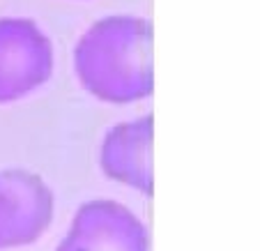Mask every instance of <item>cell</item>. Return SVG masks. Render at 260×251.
I'll use <instances>...</instances> for the list:
<instances>
[{
  "label": "cell",
  "instance_id": "obj_1",
  "mask_svg": "<svg viewBox=\"0 0 260 251\" xmlns=\"http://www.w3.org/2000/svg\"><path fill=\"white\" fill-rule=\"evenodd\" d=\"M74 74L92 97L132 104L154 92V28L136 14H108L74 46Z\"/></svg>",
  "mask_w": 260,
  "mask_h": 251
},
{
  "label": "cell",
  "instance_id": "obj_2",
  "mask_svg": "<svg viewBox=\"0 0 260 251\" xmlns=\"http://www.w3.org/2000/svg\"><path fill=\"white\" fill-rule=\"evenodd\" d=\"M53 74V42L28 16L0 19V104L40 90Z\"/></svg>",
  "mask_w": 260,
  "mask_h": 251
},
{
  "label": "cell",
  "instance_id": "obj_3",
  "mask_svg": "<svg viewBox=\"0 0 260 251\" xmlns=\"http://www.w3.org/2000/svg\"><path fill=\"white\" fill-rule=\"evenodd\" d=\"M53 219V192L40 175L0 171V249L37 242Z\"/></svg>",
  "mask_w": 260,
  "mask_h": 251
},
{
  "label": "cell",
  "instance_id": "obj_4",
  "mask_svg": "<svg viewBox=\"0 0 260 251\" xmlns=\"http://www.w3.org/2000/svg\"><path fill=\"white\" fill-rule=\"evenodd\" d=\"M147 246L145 226L129 207L97 198L79 207L55 251H147Z\"/></svg>",
  "mask_w": 260,
  "mask_h": 251
},
{
  "label": "cell",
  "instance_id": "obj_5",
  "mask_svg": "<svg viewBox=\"0 0 260 251\" xmlns=\"http://www.w3.org/2000/svg\"><path fill=\"white\" fill-rule=\"evenodd\" d=\"M152 138L154 118L143 115L111 127L102 143V171L106 177L152 196Z\"/></svg>",
  "mask_w": 260,
  "mask_h": 251
}]
</instances>
